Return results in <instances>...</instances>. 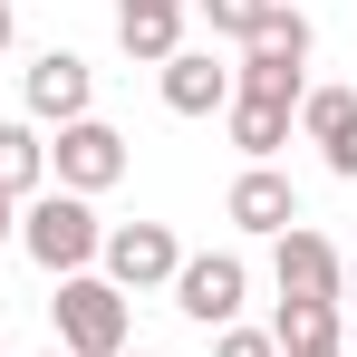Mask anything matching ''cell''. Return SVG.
I'll return each mask as SVG.
<instances>
[{
  "label": "cell",
  "mask_w": 357,
  "mask_h": 357,
  "mask_svg": "<svg viewBox=\"0 0 357 357\" xmlns=\"http://www.w3.org/2000/svg\"><path fill=\"white\" fill-rule=\"evenodd\" d=\"M126 165H135V155H126V135L107 116L59 126V145H49V183H59V193H87V203H97L107 183H126Z\"/></svg>",
  "instance_id": "277c9868"
},
{
  "label": "cell",
  "mask_w": 357,
  "mask_h": 357,
  "mask_svg": "<svg viewBox=\"0 0 357 357\" xmlns=\"http://www.w3.org/2000/svg\"><path fill=\"white\" fill-rule=\"evenodd\" d=\"M155 87H165L174 116H222L232 107V68L213 59V49H174V59L155 68Z\"/></svg>",
  "instance_id": "30bf717a"
},
{
  "label": "cell",
  "mask_w": 357,
  "mask_h": 357,
  "mask_svg": "<svg viewBox=\"0 0 357 357\" xmlns=\"http://www.w3.org/2000/svg\"><path fill=\"white\" fill-rule=\"evenodd\" d=\"M222 213H232L241 232H271V241H280V232L299 222V183L280 174V165H241L232 193H222Z\"/></svg>",
  "instance_id": "ba28073f"
},
{
  "label": "cell",
  "mask_w": 357,
  "mask_h": 357,
  "mask_svg": "<svg viewBox=\"0 0 357 357\" xmlns=\"http://www.w3.org/2000/svg\"><path fill=\"white\" fill-rule=\"evenodd\" d=\"M193 10H203V29H213V39H251L271 0H193Z\"/></svg>",
  "instance_id": "2e32d148"
},
{
  "label": "cell",
  "mask_w": 357,
  "mask_h": 357,
  "mask_svg": "<svg viewBox=\"0 0 357 357\" xmlns=\"http://www.w3.org/2000/svg\"><path fill=\"white\" fill-rule=\"evenodd\" d=\"M0 357H10V348H0Z\"/></svg>",
  "instance_id": "603a6c76"
},
{
  "label": "cell",
  "mask_w": 357,
  "mask_h": 357,
  "mask_svg": "<svg viewBox=\"0 0 357 357\" xmlns=\"http://www.w3.org/2000/svg\"><path fill=\"white\" fill-rule=\"evenodd\" d=\"M97 241H107V222H97V203L87 193H29L20 203V251L49 271V280H77V271H97Z\"/></svg>",
  "instance_id": "6da1fadb"
},
{
  "label": "cell",
  "mask_w": 357,
  "mask_h": 357,
  "mask_svg": "<svg viewBox=\"0 0 357 357\" xmlns=\"http://www.w3.org/2000/svg\"><path fill=\"white\" fill-rule=\"evenodd\" d=\"M97 271H107L126 299H135V290H174L183 241H174V222H107V241H97Z\"/></svg>",
  "instance_id": "3957f363"
},
{
  "label": "cell",
  "mask_w": 357,
  "mask_h": 357,
  "mask_svg": "<svg viewBox=\"0 0 357 357\" xmlns=\"http://www.w3.org/2000/svg\"><path fill=\"white\" fill-rule=\"evenodd\" d=\"M299 135L328 155L338 183H357V87H309L299 97Z\"/></svg>",
  "instance_id": "9c48e42d"
},
{
  "label": "cell",
  "mask_w": 357,
  "mask_h": 357,
  "mask_svg": "<svg viewBox=\"0 0 357 357\" xmlns=\"http://www.w3.org/2000/svg\"><path fill=\"white\" fill-rule=\"evenodd\" d=\"M271 348L280 357L338 348V299H280V309H271Z\"/></svg>",
  "instance_id": "5bb4252c"
},
{
  "label": "cell",
  "mask_w": 357,
  "mask_h": 357,
  "mask_svg": "<svg viewBox=\"0 0 357 357\" xmlns=\"http://www.w3.org/2000/svg\"><path fill=\"white\" fill-rule=\"evenodd\" d=\"M213 357H280V348H271V328H241L232 319V328H213Z\"/></svg>",
  "instance_id": "e0dca14e"
},
{
  "label": "cell",
  "mask_w": 357,
  "mask_h": 357,
  "mask_svg": "<svg viewBox=\"0 0 357 357\" xmlns=\"http://www.w3.org/2000/svg\"><path fill=\"white\" fill-rule=\"evenodd\" d=\"M0 241H20V203L10 193H0Z\"/></svg>",
  "instance_id": "d6986e66"
},
{
  "label": "cell",
  "mask_w": 357,
  "mask_h": 357,
  "mask_svg": "<svg viewBox=\"0 0 357 357\" xmlns=\"http://www.w3.org/2000/svg\"><path fill=\"white\" fill-rule=\"evenodd\" d=\"M338 309H357V261H348V271H338Z\"/></svg>",
  "instance_id": "ffe728a7"
},
{
  "label": "cell",
  "mask_w": 357,
  "mask_h": 357,
  "mask_svg": "<svg viewBox=\"0 0 357 357\" xmlns=\"http://www.w3.org/2000/svg\"><path fill=\"white\" fill-rule=\"evenodd\" d=\"M126 357H155V348H126Z\"/></svg>",
  "instance_id": "7402d4cb"
},
{
  "label": "cell",
  "mask_w": 357,
  "mask_h": 357,
  "mask_svg": "<svg viewBox=\"0 0 357 357\" xmlns=\"http://www.w3.org/2000/svg\"><path fill=\"white\" fill-rule=\"evenodd\" d=\"M0 193H10V203L49 193V135L29 116H0Z\"/></svg>",
  "instance_id": "4fadbf2b"
},
{
  "label": "cell",
  "mask_w": 357,
  "mask_h": 357,
  "mask_svg": "<svg viewBox=\"0 0 357 357\" xmlns=\"http://www.w3.org/2000/svg\"><path fill=\"white\" fill-rule=\"evenodd\" d=\"M309 39H319V29H309V10L271 0V10H261V29H251L241 49H251V59H290V68H309Z\"/></svg>",
  "instance_id": "9a60e30c"
},
{
  "label": "cell",
  "mask_w": 357,
  "mask_h": 357,
  "mask_svg": "<svg viewBox=\"0 0 357 357\" xmlns=\"http://www.w3.org/2000/svg\"><path fill=\"white\" fill-rule=\"evenodd\" d=\"M241 290H251V261H241V251H183L174 309L193 319V328H232V319H241Z\"/></svg>",
  "instance_id": "5b68a950"
},
{
  "label": "cell",
  "mask_w": 357,
  "mask_h": 357,
  "mask_svg": "<svg viewBox=\"0 0 357 357\" xmlns=\"http://www.w3.org/2000/svg\"><path fill=\"white\" fill-rule=\"evenodd\" d=\"M49 319H59V357H126V328H135V309H126V290L107 280V271L59 280Z\"/></svg>",
  "instance_id": "7a4b0ae2"
},
{
  "label": "cell",
  "mask_w": 357,
  "mask_h": 357,
  "mask_svg": "<svg viewBox=\"0 0 357 357\" xmlns=\"http://www.w3.org/2000/svg\"><path fill=\"white\" fill-rule=\"evenodd\" d=\"M338 241L309 232V222H290V232L271 241V280H280V299H338Z\"/></svg>",
  "instance_id": "52a82bcc"
},
{
  "label": "cell",
  "mask_w": 357,
  "mask_h": 357,
  "mask_svg": "<svg viewBox=\"0 0 357 357\" xmlns=\"http://www.w3.org/2000/svg\"><path fill=\"white\" fill-rule=\"evenodd\" d=\"M309 357H348V348H309Z\"/></svg>",
  "instance_id": "44dd1931"
},
{
  "label": "cell",
  "mask_w": 357,
  "mask_h": 357,
  "mask_svg": "<svg viewBox=\"0 0 357 357\" xmlns=\"http://www.w3.org/2000/svg\"><path fill=\"white\" fill-rule=\"evenodd\" d=\"M20 107H29V126H77L97 107V68L77 59V49H39L29 77H20Z\"/></svg>",
  "instance_id": "8992f818"
},
{
  "label": "cell",
  "mask_w": 357,
  "mask_h": 357,
  "mask_svg": "<svg viewBox=\"0 0 357 357\" xmlns=\"http://www.w3.org/2000/svg\"><path fill=\"white\" fill-rule=\"evenodd\" d=\"M222 135H232L251 165H271V155L299 135V107H280V97H232V107H222Z\"/></svg>",
  "instance_id": "7c38bea8"
},
{
  "label": "cell",
  "mask_w": 357,
  "mask_h": 357,
  "mask_svg": "<svg viewBox=\"0 0 357 357\" xmlns=\"http://www.w3.org/2000/svg\"><path fill=\"white\" fill-rule=\"evenodd\" d=\"M10 39H20V0H0V49H10Z\"/></svg>",
  "instance_id": "ac0fdd59"
},
{
  "label": "cell",
  "mask_w": 357,
  "mask_h": 357,
  "mask_svg": "<svg viewBox=\"0 0 357 357\" xmlns=\"http://www.w3.org/2000/svg\"><path fill=\"white\" fill-rule=\"evenodd\" d=\"M183 10H193V0H116V49L135 68H165L183 49Z\"/></svg>",
  "instance_id": "8fae6325"
},
{
  "label": "cell",
  "mask_w": 357,
  "mask_h": 357,
  "mask_svg": "<svg viewBox=\"0 0 357 357\" xmlns=\"http://www.w3.org/2000/svg\"><path fill=\"white\" fill-rule=\"evenodd\" d=\"M49 357H59V348H49Z\"/></svg>",
  "instance_id": "cb8c5ba5"
}]
</instances>
